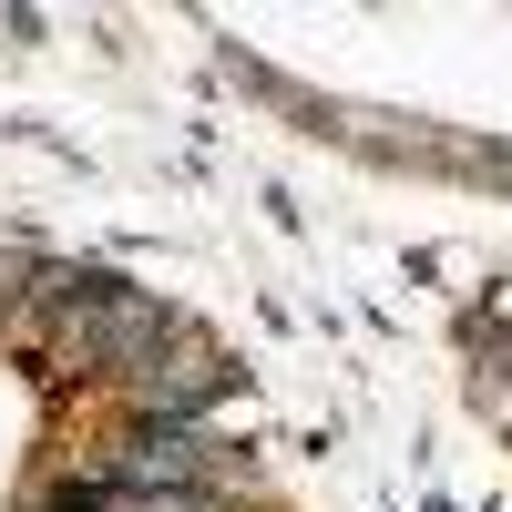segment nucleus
Returning a JSON list of instances; mask_svg holds the SVG:
<instances>
[{
	"mask_svg": "<svg viewBox=\"0 0 512 512\" xmlns=\"http://www.w3.org/2000/svg\"><path fill=\"white\" fill-rule=\"evenodd\" d=\"M216 390H226V359H205V349H185L175 369H164V349H154V359L134 369V400H144L154 420H185L195 400H216Z\"/></svg>",
	"mask_w": 512,
	"mask_h": 512,
	"instance_id": "nucleus-1",
	"label": "nucleus"
}]
</instances>
